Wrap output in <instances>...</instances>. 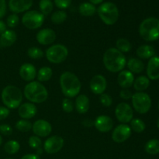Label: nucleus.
I'll return each mask as SVG.
<instances>
[{
  "label": "nucleus",
  "mask_w": 159,
  "mask_h": 159,
  "mask_svg": "<svg viewBox=\"0 0 159 159\" xmlns=\"http://www.w3.org/2000/svg\"><path fill=\"white\" fill-rule=\"evenodd\" d=\"M103 65L109 71L116 73L121 71L127 64V59L122 52L116 48H109L104 53Z\"/></svg>",
  "instance_id": "obj_1"
},
{
  "label": "nucleus",
  "mask_w": 159,
  "mask_h": 159,
  "mask_svg": "<svg viewBox=\"0 0 159 159\" xmlns=\"http://www.w3.org/2000/svg\"><path fill=\"white\" fill-rule=\"evenodd\" d=\"M61 92L67 98L77 96L81 91V82L79 78L71 71H65L60 77Z\"/></svg>",
  "instance_id": "obj_2"
},
{
  "label": "nucleus",
  "mask_w": 159,
  "mask_h": 159,
  "mask_svg": "<svg viewBox=\"0 0 159 159\" xmlns=\"http://www.w3.org/2000/svg\"><path fill=\"white\" fill-rule=\"evenodd\" d=\"M23 94L26 99L32 103H42L48 98V92L46 87L40 82H29L25 86Z\"/></svg>",
  "instance_id": "obj_3"
},
{
  "label": "nucleus",
  "mask_w": 159,
  "mask_h": 159,
  "mask_svg": "<svg viewBox=\"0 0 159 159\" xmlns=\"http://www.w3.org/2000/svg\"><path fill=\"white\" fill-rule=\"evenodd\" d=\"M139 34L146 41H155L159 39V20L149 17L141 22L139 26Z\"/></svg>",
  "instance_id": "obj_4"
},
{
  "label": "nucleus",
  "mask_w": 159,
  "mask_h": 159,
  "mask_svg": "<svg viewBox=\"0 0 159 159\" xmlns=\"http://www.w3.org/2000/svg\"><path fill=\"white\" fill-rule=\"evenodd\" d=\"M2 100L8 109L19 108L23 101V93L15 85H7L2 92Z\"/></svg>",
  "instance_id": "obj_5"
},
{
  "label": "nucleus",
  "mask_w": 159,
  "mask_h": 159,
  "mask_svg": "<svg viewBox=\"0 0 159 159\" xmlns=\"http://www.w3.org/2000/svg\"><path fill=\"white\" fill-rule=\"evenodd\" d=\"M98 15L102 22L108 26L115 24L119 18V10L114 3L107 2L99 6Z\"/></svg>",
  "instance_id": "obj_6"
},
{
  "label": "nucleus",
  "mask_w": 159,
  "mask_h": 159,
  "mask_svg": "<svg viewBox=\"0 0 159 159\" xmlns=\"http://www.w3.org/2000/svg\"><path fill=\"white\" fill-rule=\"evenodd\" d=\"M47 59L53 64H60L65 61L68 55V50L63 44H54L48 48L46 51Z\"/></svg>",
  "instance_id": "obj_7"
},
{
  "label": "nucleus",
  "mask_w": 159,
  "mask_h": 159,
  "mask_svg": "<svg viewBox=\"0 0 159 159\" xmlns=\"http://www.w3.org/2000/svg\"><path fill=\"white\" fill-rule=\"evenodd\" d=\"M131 99L134 109L140 114L147 113L152 107V99L149 95L145 93H135L133 94Z\"/></svg>",
  "instance_id": "obj_8"
},
{
  "label": "nucleus",
  "mask_w": 159,
  "mask_h": 159,
  "mask_svg": "<svg viewBox=\"0 0 159 159\" xmlns=\"http://www.w3.org/2000/svg\"><path fill=\"white\" fill-rule=\"evenodd\" d=\"M44 21V16L35 10L27 11L22 17V23L27 29L36 30L40 28Z\"/></svg>",
  "instance_id": "obj_9"
},
{
  "label": "nucleus",
  "mask_w": 159,
  "mask_h": 159,
  "mask_svg": "<svg viewBox=\"0 0 159 159\" xmlns=\"http://www.w3.org/2000/svg\"><path fill=\"white\" fill-rule=\"evenodd\" d=\"M115 116L119 122L127 124L134 119L133 109L129 104L120 102L115 109Z\"/></svg>",
  "instance_id": "obj_10"
},
{
  "label": "nucleus",
  "mask_w": 159,
  "mask_h": 159,
  "mask_svg": "<svg viewBox=\"0 0 159 159\" xmlns=\"http://www.w3.org/2000/svg\"><path fill=\"white\" fill-rule=\"evenodd\" d=\"M64 144H65V141L61 137L54 135V136L50 137L45 141L43 144V149L48 154L52 155V154L60 152L63 148Z\"/></svg>",
  "instance_id": "obj_11"
},
{
  "label": "nucleus",
  "mask_w": 159,
  "mask_h": 159,
  "mask_svg": "<svg viewBox=\"0 0 159 159\" xmlns=\"http://www.w3.org/2000/svg\"><path fill=\"white\" fill-rule=\"evenodd\" d=\"M131 131L130 126L125 124H121L113 130L112 133V139L117 144L124 143L130 138Z\"/></svg>",
  "instance_id": "obj_12"
},
{
  "label": "nucleus",
  "mask_w": 159,
  "mask_h": 159,
  "mask_svg": "<svg viewBox=\"0 0 159 159\" xmlns=\"http://www.w3.org/2000/svg\"><path fill=\"white\" fill-rule=\"evenodd\" d=\"M32 130L36 136L46 138L52 131V127L48 121L45 120H38L32 125Z\"/></svg>",
  "instance_id": "obj_13"
},
{
  "label": "nucleus",
  "mask_w": 159,
  "mask_h": 159,
  "mask_svg": "<svg viewBox=\"0 0 159 159\" xmlns=\"http://www.w3.org/2000/svg\"><path fill=\"white\" fill-rule=\"evenodd\" d=\"M107 82L102 75H96L90 81V89L94 94L101 95L107 89Z\"/></svg>",
  "instance_id": "obj_14"
},
{
  "label": "nucleus",
  "mask_w": 159,
  "mask_h": 159,
  "mask_svg": "<svg viewBox=\"0 0 159 159\" xmlns=\"http://www.w3.org/2000/svg\"><path fill=\"white\" fill-rule=\"evenodd\" d=\"M94 126L96 130L102 133L110 131L113 127V120L111 117L106 115H101L96 119Z\"/></svg>",
  "instance_id": "obj_15"
},
{
  "label": "nucleus",
  "mask_w": 159,
  "mask_h": 159,
  "mask_svg": "<svg viewBox=\"0 0 159 159\" xmlns=\"http://www.w3.org/2000/svg\"><path fill=\"white\" fill-rule=\"evenodd\" d=\"M37 42L42 45H49L54 43L56 40V34L51 28L42 29L37 34Z\"/></svg>",
  "instance_id": "obj_16"
},
{
  "label": "nucleus",
  "mask_w": 159,
  "mask_h": 159,
  "mask_svg": "<svg viewBox=\"0 0 159 159\" xmlns=\"http://www.w3.org/2000/svg\"><path fill=\"white\" fill-rule=\"evenodd\" d=\"M33 5V0H9V8L13 13L28 11Z\"/></svg>",
  "instance_id": "obj_17"
},
{
  "label": "nucleus",
  "mask_w": 159,
  "mask_h": 159,
  "mask_svg": "<svg viewBox=\"0 0 159 159\" xmlns=\"http://www.w3.org/2000/svg\"><path fill=\"white\" fill-rule=\"evenodd\" d=\"M37 69L32 64L25 63L20 68V75L26 82H33L37 77Z\"/></svg>",
  "instance_id": "obj_18"
},
{
  "label": "nucleus",
  "mask_w": 159,
  "mask_h": 159,
  "mask_svg": "<svg viewBox=\"0 0 159 159\" xmlns=\"http://www.w3.org/2000/svg\"><path fill=\"white\" fill-rule=\"evenodd\" d=\"M37 113V108L32 102H25L19 107V116L24 120H29L34 117Z\"/></svg>",
  "instance_id": "obj_19"
},
{
  "label": "nucleus",
  "mask_w": 159,
  "mask_h": 159,
  "mask_svg": "<svg viewBox=\"0 0 159 159\" xmlns=\"http://www.w3.org/2000/svg\"><path fill=\"white\" fill-rule=\"evenodd\" d=\"M134 76L129 70H122L117 76V82L122 89H129L133 85Z\"/></svg>",
  "instance_id": "obj_20"
},
{
  "label": "nucleus",
  "mask_w": 159,
  "mask_h": 159,
  "mask_svg": "<svg viewBox=\"0 0 159 159\" xmlns=\"http://www.w3.org/2000/svg\"><path fill=\"white\" fill-rule=\"evenodd\" d=\"M148 78L151 80H158L159 79V57L154 56L149 59L147 66Z\"/></svg>",
  "instance_id": "obj_21"
},
{
  "label": "nucleus",
  "mask_w": 159,
  "mask_h": 159,
  "mask_svg": "<svg viewBox=\"0 0 159 159\" xmlns=\"http://www.w3.org/2000/svg\"><path fill=\"white\" fill-rule=\"evenodd\" d=\"M75 106V109L80 114L86 113L89 110V99L88 98V96L84 94L79 95L76 97Z\"/></svg>",
  "instance_id": "obj_22"
},
{
  "label": "nucleus",
  "mask_w": 159,
  "mask_h": 159,
  "mask_svg": "<svg viewBox=\"0 0 159 159\" xmlns=\"http://www.w3.org/2000/svg\"><path fill=\"white\" fill-rule=\"evenodd\" d=\"M17 40L16 33L14 30H6L0 37V44L2 47H10L14 44Z\"/></svg>",
  "instance_id": "obj_23"
},
{
  "label": "nucleus",
  "mask_w": 159,
  "mask_h": 159,
  "mask_svg": "<svg viewBox=\"0 0 159 159\" xmlns=\"http://www.w3.org/2000/svg\"><path fill=\"white\" fill-rule=\"evenodd\" d=\"M136 54L141 59H150L155 55V50L151 45H141L137 49Z\"/></svg>",
  "instance_id": "obj_24"
},
{
  "label": "nucleus",
  "mask_w": 159,
  "mask_h": 159,
  "mask_svg": "<svg viewBox=\"0 0 159 159\" xmlns=\"http://www.w3.org/2000/svg\"><path fill=\"white\" fill-rule=\"evenodd\" d=\"M127 65L129 71L133 74H139L142 72L144 69V62L141 59L135 58V57L129 59Z\"/></svg>",
  "instance_id": "obj_25"
},
{
  "label": "nucleus",
  "mask_w": 159,
  "mask_h": 159,
  "mask_svg": "<svg viewBox=\"0 0 159 159\" xmlns=\"http://www.w3.org/2000/svg\"><path fill=\"white\" fill-rule=\"evenodd\" d=\"M150 85V79L144 75H141L134 79V88L138 92H143L147 89Z\"/></svg>",
  "instance_id": "obj_26"
},
{
  "label": "nucleus",
  "mask_w": 159,
  "mask_h": 159,
  "mask_svg": "<svg viewBox=\"0 0 159 159\" xmlns=\"http://www.w3.org/2000/svg\"><path fill=\"white\" fill-rule=\"evenodd\" d=\"M79 12L83 16H92L96 12V8L92 3L83 2L79 6Z\"/></svg>",
  "instance_id": "obj_27"
},
{
  "label": "nucleus",
  "mask_w": 159,
  "mask_h": 159,
  "mask_svg": "<svg viewBox=\"0 0 159 159\" xmlns=\"http://www.w3.org/2000/svg\"><path fill=\"white\" fill-rule=\"evenodd\" d=\"M144 150L148 154L152 155H157L159 153V140H149L144 146Z\"/></svg>",
  "instance_id": "obj_28"
},
{
  "label": "nucleus",
  "mask_w": 159,
  "mask_h": 159,
  "mask_svg": "<svg viewBox=\"0 0 159 159\" xmlns=\"http://www.w3.org/2000/svg\"><path fill=\"white\" fill-rule=\"evenodd\" d=\"M53 75V71L49 67H43L38 71L37 74V79L39 82H48L51 79Z\"/></svg>",
  "instance_id": "obj_29"
},
{
  "label": "nucleus",
  "mask_w": 159,
  "mask_h": 159,
  "mask_svg": "<svg viewBox=\"0 0 159 159\" xmlns=\"http://www.w3.org/2000/svg\"><path fill=\"white\" fill-rule=\"evenodd\" d=\"M20 143L15 140H11L7 141L4 145V150L9 155H14L16 154L20 151Z\"/></svg>",
  "instance_id": "obj_30"
},
{
  "label": "nucleus",
  "mask_w": 159,
  "mask_h": 159,
  "mask_svg": "<svg viewBox=\"0 0 159 159\" xmlns=\"http://www.w3.org/2000/svg\"><path fill=\"white\" fill-rule=\"evenodd\" d=\"M116 49L122 53H127L131 50V43L125 38H120L116 42Z\"/></svg>",
  "instance_id": "obj_31"
},
{
  "label": "nucleus",
  "mask_w": 159,
  "mask_h": 159,
  "mask_svg": "<svg viewBox=\"0 0 159 159\" xmlns=\"http://www.w3.org/2000/svg\"><path fill=\"white\" fill-rule=\"evenodd\" d=\"M39 7H40V12L43 16H46L52 12L54 4L51 0H40L39 2Z\"/></svg>",
  "instance_id": "obj_32"
},
{
  "label": "nucleus",
  "mask_w": 159,
  "mask_h": 159,
  "mask_svg": "<svg viewBox=\"0 0 159 159\" xmlns=\"http://www.w3.org/2000/svg\"><path fill=\"white\" fill-rule=\"evenodd\" d=\"M130 123V127L131 128V130H134L136 133H142L145 130L146 125L142 120L138 119V118H134Z\"/></svg>",
  "instance_id": "obj_33"
},
{
  "label": "nucleus",
  "mask_w": 159,
  "mask_h": 159,
  "mask_svg": "<svg viewBox=\"0 0 159 159\" xmlns=\"http://www.w3.org/2000/svg\"><path fill=\"white\" fill-rule=\"evenodd\" d=\"M32 125L33 124H31V122H30L28 120L22 119L16 123L15 127L19 131L26 133V132L30 131L32 129Z\"/></svg>",
  "instance_id": "obj_34"
},
{
  "label": "nucleus",
  "mask_w": 159,
  "mask_h": 159,
  "mask_svg": "<svg viewBox=\"0 0 159 159\" xmlns=\"http://www.w3.org/2000/svg\"><path fill=\"white\" fill-rule=\"evenodd\" d=\"M67 17H68V15L65 11L58 10L54 12L51 15V19L52 23H55V24H61L67 20Z\"/></svg>",
  "instance_id": "obj_35"
},
{
  "label": "nucleus",
  "mask_w": 159,
  "mask_h": 159,
  "mask_svg": "<svg viewBox=\"0 0 159 159\" xmlns=\"http://www.w3.org/2000/svg\"><path fill=\"white\" fill-rule=\"evenodd\" d=\"M27 54L32 59H40L43 57V52L40 48L32 47L27 51Z\"/></svg>",
  "instance_id": "obj_36"
},
{
  "label": "nucleus",
  "mask_w": 159,
  "mask_h": 159,
  "mask_svg": "<svg viewBox=\"0 0 159 159\" xmlns=\"http://www.w3.org/2000/svg\"><path fill=\"white\" fill-rule=\"evenodd\" d=\"M28 144H29L30 147L31 148L37 150V149L40 148V147H41L42 141L41 139L40 138V137L34 135V136L30 137L29 141H28Z\"/></svg>",
  "instance_id": "obj_37"
},
{
  "label": "nucleus",
  "mask_w": 159,
  "mask_h": 159,
  "mask_svg": "<svg viewBox=\"0 0 159 159\" xmlns=\"http://www.w3.org/2000/svg\"><path fill=\"white\" fill-rule=\"evenodd\" d=\"M62 109L65 113H71L74 110V104L73 102L69 99V98H65L62 100Z\"/></svg>",
  "instance_id": "obj_38"
},
{
  "label": "nucleus",
  "mask_w": 159,
  "mask_h": 159,
  "mask_svg": "<svg viewBox=\"0 0 159 159\" xmlns=\"http://www.w3.org/2000/svg\"><path fill=\"white\" fill-rule=\"evenodd\" d=\"M19 22H20L19 16L16 14L13 13L8 16L7 20H6V24H7V26H9V27L14 28L19 24Z\"/></svg>",
  "instance_id": "obj_39"
},
{
  "label": "nucleus",
  "mask_w": 159,
  "mask_h": 159,
  "mask_svg": "<svg viewBox=\"0 0 159 159\" xmlns=\"http://www.w3.org/2000/svg\"><path fill=\"white\" fill-rule=\"evenodd\" d=\"M99 101H100L101 104L106 107H109L112 105L113 103V99L110 95L107 94V93H102L100 95L99 97Z\"/></svg>",
  "instance_id": "obj_40"
},
{
  "label": "nucleus",
  "mask_w": 159,
  "mask_h": 159,
  "mask_svg": "<svg viewBox=\"0 0 159 159\" xmlns=\"http://www.w3.org/2000/svg\"><path fill=\"white\" fill-rule=\"evenodd\" d=\"M71 0H54V4L61 9H65L70 6Z\"/></svg>",
  "instance_id": "obj_41"
},
{
  "label": "nucleus",
  "mask_w": 159,
  "mask_h": 159,
  "mask_svg": "<svg viewBox=\"0 0 159 159\" xmlns=\"http://www.w3.org/2000/svg\"><path fill=\"white\" fill-rule=\"evenodd\" d=\"M0 134L4 136H9L12 134V128L8 124L0 125Z\"/></svg>",
  "instance_id": "obj_42"
},
{
  "label": "nucleus",
  "mask_w": 159,
  "mask_h": 159,
  "mask_svg": "<svg viewBox=\"0 0 159 159\" xmlns=\"http://www.w3.org/2000/svg\"><path fill=\"white\" fill-rule=\"evenodd\" d=\"M120 96L121 99H124V100H129L133 96V93L128 89H123L120 93Z\"/></svg>",
  "instance_id": "obj_43"
},
{
  "label": "nucleus",
  "mask_w": 159,
  "mask_h": 159,
  "mask_svg": "<svg viewBox=\"0 0 159 159\" xmlns=\"http://www.w3.org/2000/svg\"><path fill=\"white\" fill-rule=\"evenodd\" d=\"M9 113H10L9 109L6 107H0V120L6 119L9 116Z\"/></svg>",
  "instance_id": "obj_44"
},
{
  "label": "nucleus",
  "mask_w": 159,
  "mask_h": 159,
  "mask_svg": "<svg viewBox=\"0 0 159 159\" xmlns=\"http://www.w3.org/2000/svg\"><path fill=\"white\" fill-rule=\"evenodd\" d=\"M6 12V0H0V19L2 18Z\"/></svg>",
  "instance_id": "obj_45"
},
{
  "label": "nucleus",
  "mask_w": 159,
  "mask_h": 159,
  "mask_svg": "<svg viewBox=\"0 0 159 159\" xmlns=\"http://www.w3.org/2000/svg\"><path fill=\"white\" fill-rule=\"evenodd\" d=\"M21 159H40V157L37 154H26L23 155Z\"/></svg>",
  "instance_id": "obj_46"
},
{
  "label": "nucleus",
  "mask_w": 159,
  "mask_h": 159,
  "mask_svg": "<svg viewBox=\"0 0 159 159\" xmlns=\"http://www.w3.org/2000/svg\"><path fill=\"white\" fill-rule=\"evenodd\" d=\"M6 30V24L2 21L0 20V34H2Z\"/></svg>",
  "instance_id": "obj_47"
},
{
  "label": "nucleus",
  "mask_w": 159,
  "mask_h": 159,
  "mask_svg": "<svg viewBox=\"0 0 159 159\" xmlns=\"http://www.w3.org/2000/svg\"><path fill=\"white\" fill-rule=\"evenodd\" d=\"M104 0H89L90 3L93 5H98V4H101V3L103 2Z\"/></svg>",
  "instance_id": "obj_48"
},
{
  "label": "nucleus",
  "mask_w": 159,
  "mask_h": 159,
  "mask_svg": "<svg viewBox=\"0 0 159 159\" xmlns=\"http://www.w3.org/2000/svg\"><path fill=\"white\" fill-rule=\"evenodd\" d=\"M2 143V136L0 135V146H1Z\"/></svg>",
  "instance_id": "obj_49"
},
{
  "label": "nucleus",
  "mask_w": 159,
  "mask_h": 159,
  "mask_svg": "<svg viewBox=\"0 0 159 159\" xmlns=\"http://www.w3.org/2000/svg\"><path fill=\"white\" fill-rule=\"evenodd\" d=\"M157 127L159 129V117H158V120H157Z\"/></svg>",
  "instance_id": "obj_50"
},
{
  "label": "nucleus",
  "mask_w": 159,
  "mask_h": 159,
  "mask_svg": "<svg viewBox=\"0 0 159 159\" xmlns=\"http://www.w3.org/2000/svg\"><path fill=\"white\" fill-rule=\"evenodd\" d=\"M6 159H12V158H6Z\"/></svg>",
  "instance_id": "obj_51"
},
{
  "label": "nucleus",
  "mask_w": 159,
  "mask_h": 159,
  "mask_svg": "<svg viewBox=\"0 0 159 159\" xmlns=\"http://www.w3.org/2000/svg\"><path fill=\"white\" fill-rule=\"evenodd\" d=\"M158 109H159V103H158Z\"/></svg>",
  "instance_id": "obj_52"
}]
</instances>
